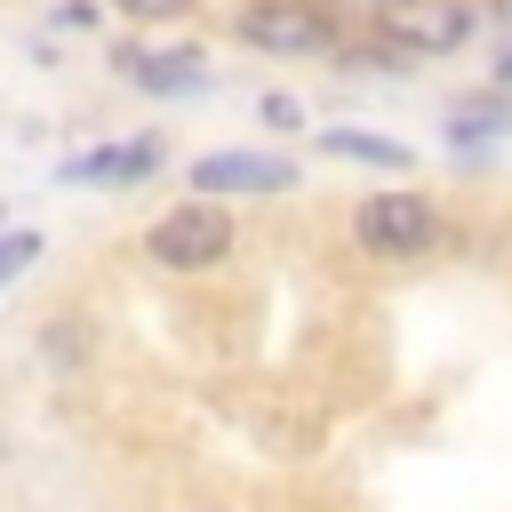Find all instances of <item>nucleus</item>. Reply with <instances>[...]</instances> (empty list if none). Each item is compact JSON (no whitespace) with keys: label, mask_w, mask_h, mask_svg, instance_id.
Masks as SVG:
<instances>
[{"label":"nucleus","mask_w":512,"mask_h":512,"mask_svg":"<svg viewBox=\"0 0 512 512\" xmlns=\"http://www.w3.org/2000/svg\"><path fill=\"white\" fill-rule=\"evenodd\" d=\"M368 24H376V48H392L408 64V56H456L480 16H472V0H376Z\"/></svg>","instance_id":"obj_3"},{"label":"nucleus","mask_w":512,"mask_h":512,"mask_svg":"<svg viewBox=\"0 0 512 512\" xmlns=\"http://www.w3.org/2000/svg\"><path fill=\"white\" fill-rule=\"evenodd\" d=\"M320 152L360 160V168H392V176H408V168H416V152H408V144H392V136H360V128H320Z\"/></svg>","instance_id":"obj_8"},{"label":"nucleus","mask_w":512,"mask_h":512,"mask_svg":"<svg viewBox=\"0 0 512 512\" xmlns=\"http://www.w3.org/2000/svg\"><path fill=\"white\" fill-rule=\"evenodd\" d=\"M264 120H272V128H304V104H296V96H264Z\"/></svg>","instance_id":"obj_10"},{"label":"nucleus","mask_w":512,"mask_h":512,"mask_svg":"<svg viewBox=\"0 0 512 512\" xmlns=\"http://www.w3.org/2000/svg\"><path fill=\"white\" fill-rule=\"evenodd\" d=\"M496 96H512V48L496 56Z\"/></svg>","instance_id":"obj_12"},{"label":"nucleus","mask_w":512,"mask_h":512,"mask_svg":"<svg viewBox=\"0 0 512 512\" xmlns=\"http://www.w3.org/2000/svg\"><path fill=\"white\" fill-rule=\"evenodd\" d=\"M144 256L160 272H216L232 256V216L216 200H176L144 224Z\"/></svg>","instance_id":"obj_2"},{"label":"nucleus","mask_w":512,"mask_h":512,"mask_svg":"<svg viewBox=\"0 0 512 512\" xmlns=\"http://www.w3.org/2000/svg\"><path fill=\"white\" fill-rule=\"evenodd\" d=\"M352 240L368 248V256H392V264H408V256H432L440 240H448V216H440V200H424V192H368L360 208H352Z\"/></svg>","instance_id":"obj_1"},{"label":"nucleus","mask_w":512,"mask_h":512,"mask_svg":"<svg viewBox=\"0 0 512 512\" xmlns=\"http://www.w3.org/2000/svg\"><path fill=\"white\" fill-rule=\"evenodd\" d=\"M112 64L144 88V96H184L208 80V56L200 48H112Z\"/></svg>","instance_id":"obj_7"},{"label":"nucleus","mask_w":512,"mask_h":512,"mask_svg":"<svg viewBox=\"0 0 512 512\" xmlns=\"http://www.w3.org/2000/svg\"><path fill=\"white\" fill-rule=\"evenodd\" d=\"M112 8H128V16H176L184 0H112Z\"/></svg>","instance_id":"obj_11"},{"label":"nucleus","mask_w":512,"mask_h":512,"mask_svg":"<svg viewBox=\"0 0 512 512\" xmlns=\"http://www.w3.org/2000/svg\"><path fill=\"white\" fill-rule=\"evenodd\" d=\"M32 256H40V232H0V288H8V280H24V272H32Z\"/></svg>","instance_id":"obj_9"},{"label":"nucleus","mask_w":512,"mask_h":512,"mask_svg":"<svg viewBox=\"0 0 512 512\" xmlns=\"http://www.w3.org/2000/svg\"><path fill=\"white\" fill-rule=\"evenodd\" d=\"M240 40L264 56H320V48H336V8L328 0H248Z\"/></svg>","instance_id":"obj_4"},{"label":"nucleus","mask_w":512,"mask_h":512,"mask_svg":"<svg viewBox=\"0 0 512 512\" xmlns=\"http://www.w3.org/2000/svg\"><path fill=\"white\" fill-rule=\"evenodd\" d=\"M160 160H168L160 136H128V144H88V152H72L56 176H64V184H96V192H128V184H144Z\"/></svg>","instance_id":"obj_5"},{"label":"nucleus","mask_w":512,"mask_h":512,"mask_svg":"<svg viewBox=\"0 0 512 512\" xmlns=\"http://www.w3.org/2000/svg\"><path fill=\"white\" fill-rule=\"evenodd\" d=\"M216 192H296V160H280V152H208V160H192V200H216Z\"/></svg>","instance_id":"obj_6"}]
</instances>
